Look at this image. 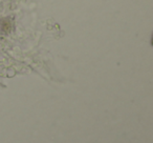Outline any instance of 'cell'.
I'll use <instances>...</instances> for the list:
<instances>
[]
</instances>
